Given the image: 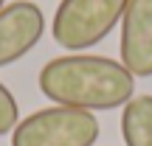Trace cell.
<instances>
[{"label": "cell", "mask_w": 152, "mask_h": 146, "mask_svg": "<svg viewBox=\"0 0 152 146\" xmlns=\"http://www.w3.org/2000/svg\"><path fill=\"white\" fill-rule=\"evenodd\" d=\"M121 65L138 79L152 76V0H130L121 17Z\"/></svg>", "instance_id": "obj_5"}, {"label": "cell", "mask_w": 152, "mask_h": 146, "mask_svg": "<svg viewBox=\"0 0 152 146\" xmlns=\"http://www.w3.org/2000/svg\"><path fill=\"white\" fill-rule=\"evenodd\" d=\"M121 138L127 146H152V96H132L124 104Z\"/></svg>", "instance_id": "obj_6"}, {"label": "cell", "mask_w": 152, "mask_h": 146, "mask_svg": "<svg viewBox=\"0 0 152 146\" xmlns=\"http://www.w3.org/2000/svg\"><path fill=\"white\" fill-rule=\"evenodd\" d=\"M99 132L93 113L56 104L26 115L11 132V146H93Z\"/></svg>", "instance_id": "obj_3"}, {"label": "cell", "mask_w": 152, "mask_h": 146, "mask_svg": "<svg viewBox=\"0 0 152 146\" xmlns=\"http://www.w3.org/2000/svg\"><path fill=\"white\" fill-rule=\"evenodd\" d=\"M127 3L130 0H62L51 20V37L71 54L87 51L121 23Z\"/></svg>", "instance_id": "obj_2"}, {"label": "cell", "mask_w": 152, "mask_h": 146, "mask_svg": "<svg viewBox=\"0 0 152 146\" xmlns=\"http://www.w3.org/2000/svg\"><path fill=\"white\" fill-rule=\"evenodd\" d=\"M37 84L54 104L87 113L124 107L135 96V76L121 62L96 54H68L45 62Z\"/></svg>", "instance_id": "obj_1"}, {"label": "cell", "mask_w": 152, "mask_h": 146, "mask_svg": "<svg viewBox=\"0 0 152 146\" xmlns=\"http://www.w3.org/2000/svg\"><path fill=\"white\" fill-rule=\"evenodd\" d=\"M45 34V14L31 0H14L0 9V68L20 62Z\"/></svg>", "instance_id": "obj_4"}, {"label": "cell", "mask_w": 152, "mask_h": 146, "mask_svg": "<svg viewBox=\"0 0 152 146\" xmlns=\"http://www.w3.org/2000/svg\"><path fill=\"white\" fill-rule=\"evenodd\" d=\"M3 6H6V0H0V9H3Z\"/></svg>", "instance_id": "obj_8"}, {"label": "cell", "mask_w": 152, "mask_h": 146, "mask_svg": "<svg viewBox=\"0 0 152 146\" xmlns=\"http://www.w3.org/2000/svg\"><path fill=\"white\" fill-rule=\"evenodd\" d=\"M17 124H20V107H17V98L11 96V90L0 81V135L14 132Z\"/></svg>", "instance_id": "obj_7"}]
</instances>
